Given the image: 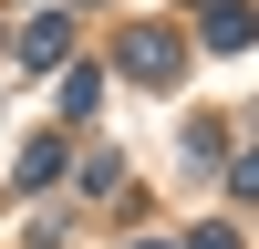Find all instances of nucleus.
Wrapping results in <instances>:
<instances>
[{"mask_svg": "<svg viewBox=\"0 0 259 249\" xmlns=\"http://www.w3.org/2000/svg\"><path fill=\"white\" fill-rule=\"evenodd\" d=\"M73 177H83V197H104V187H124V156H104V145H94V156H83Z\"/></svg>", "mask_w": 259, "mask_h": 249, "instance_id": "423d86ee", "label": "nucleus"}, {"mask_svg": "<svg viewBox=\"0 0 259 249\" xmlns=\"http://www.w3.org/2000/svg\"><path fill=\"white\" fill-rule=\"evenodd\" d=\"M228 187H239V197H259V145H249V156H228Z\"/></svg>", "mask_w": 259, "mask_h": 249, "instance_id": "0eeeda50", "label": "nucleus"}, {"mask_svg": "<svg viewBox=\"0 0 259 249\" xmlns=\"http://www.w3.org/2000/svg\"><path fill=\"white\" fill-rule=\"evenodd\" d=\"M11 177H21V187H52V177H62V135H31V145L11 156Z\"/></svg>", "mask_w": 259, "mask_h": 249, "instance_id": "20e7f679", "label": "nucleus"}, {"mask_svg": "<svg viewBox=\"0 0 259 249\" xmlns=\"http://www.w3.org/2000/svg\"><path fill=\"white\" fill-rule=\"evenodd\" d=\"M239 42H259V11L249 0H207V52H239Z\"/></svg>", "mask_w": 259, "mask_h": 249, "instance_id": "7ed1b4c3", "label": "nucleus"}, {"mask_svg": "<svg viewBox=\"0 0 259 249\" xmlns=\"http://www.w3.org/2000/svg\"><path fill=\"white\" fill-rule=\"evenodd\" d=\"M114 62H124V73H135V83H177V62H187V42H177V31H156V21H135Z\"/></svg>", "mask_w": 259, "mask_h": 249, "instance_id": "f03ea898", "label": "nucleus"}, {"mask_svg": "<svg viewBox=\"0 0 259 249\" xmlns=\"http://www.w3.org/2000/svg\"><path fill=\"white\" fill-rule=\"evenodd\" d=\"M135 249H177V239H135Z\"/></svg>", "mask_w": 259, "mask_h": 249, "instance_id": "1a4fd4ad", "label": "nucleus"}, {"mask_svg": "<svg viewBox=\"0 0 259 249\" xmlns=\"http://www.w3.org/2000/svg\"><path fill=\"white\" fill-rule=\"evenodd\" d=\"M94 104H104V73L94 62H62V114H94Z\"/></svg>", "mask_w": 259, "mask_h": 249, "instance_id": "39448f33", "label": "nucleus"}, {"mask_svg": "<svg viewBox=\"0 0 259 249\" xmlns=\"http://www.w3.org/2000/svg\"><path fill=\"white\" fill-rule=\"evenodd\" d=\"M11 62H21V73H62V62H73V21H62V0H41V11L11 31Z\"/></svg>", "mask_w": 259, "mask_h": 249, "instance_id": "f257e3e1", "label": "nucleus"}, {"mask_svg": "<svg viewBox=\"0 0 259 249\" xmlns=\"http://www.w3.org/2000/svg\"><path fill=\"white\" fill-rule=\"evenodd\" d=\"M187 249H239V228H218V218H207V228H197Z\"/></svg>", "mask_w": 259, "mask_h": 249, "instance_id": "6e6552de", "label": "nucleus"}]
</instances>
